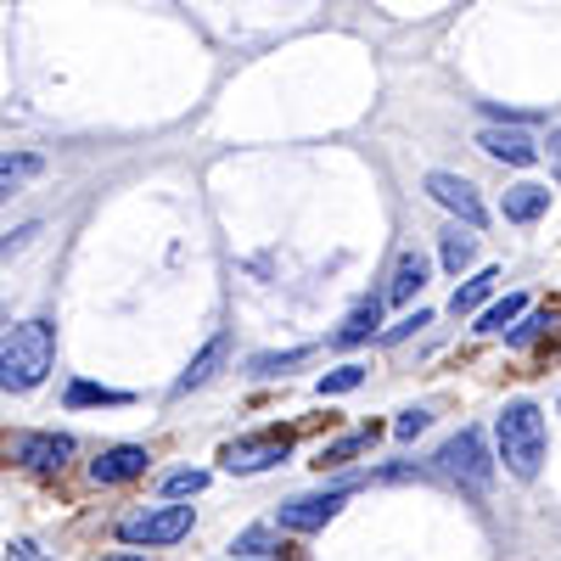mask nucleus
Wrapping results in <instances>:
<instances>
[{"instance_id":"4","label":"nucleus","mask_w":561,"mask_h":561,"mask_svg":"<svg viewBox=\"0 0 561 561\" xmlns=\"http://www.w3.org/2000/svg\"><path fill=\"white\" fill-rule=\"evenodd\" d=\"M293 433L287 427H270V433H253V438H230L219 449V466L225 472H237V478H253V472H270V466H280L293 455Z\"/></svg>"},{"instance_id":"9","label":"nucleus","mask_w":561,"mask_h":561,"mask_svg":"<svg viewBox=\"0 0 561 561\" xmlns=\"http://www.w3.org/2000/svg\"><path fill=\"white\" fill-rule=\"evenodd\" d=\"M147 449L140 444H113V449H102L96 460H90V483H102V489H113V483H135L140 472H147Z\"/></svg>"},{"instance_id":"18","label":"nucleus","mask_w":561,"mask_h":561,"mask_svg":"<svg viewBox=\"0 0 561 561\" xmlns=\"http://www.w3.org/2000/svg\"><path fill=\"white\" fill-rule=\"evenodd\" d=\"M370 444H377V427H359V433H348V438H337V444H325L314 466H343V460H354V455L370 449Z\"/></svg>"},{"instance_id":"12","label":"nucleus","mask_w":561,"mask_h":561,"mask_svg":"<svg viewBox=\"0 0 561 561\" xmlns=\"http://www.w3.org/2000/svg\"><path fill=\"white\" fill-rule=\"evenodd\" d=\"M505 219L511 225H534L545 208H550V185H534V180H523V185H511V192H505Z\"/></svg>"},{"instance_id":"7","label":"nucleus","mask_w":561,"mask_h":561,"mask_svg":"<svg viewBox=\"0 0 561 561\" xmlns=\"http://www.w3.org/2000/svg\"><path fill=\"white\" fill-rule=\"evenodd\" d=\"M427 197L433 203H444L449 214H460L466 219V230H483L489 225V208H483V197H478V185L472 180H460V174H427Z\"/></svg>"},{"instance_id":"11","label":"nucleus","mask_w":561,"mask_h":561,"mask_svg":"<svg viewBox=\"0 0 561 561\" xmlns=\"http://www.w3.org/2000/svg\"><path fill=\"white\" fill-rule=\"evenodd\" d=\"M225 354H230V337H225V332H214V337L203 343V354H197V359L174 377V399H180V393H192V388H203V382L214 377V370H219V359H225Z\"/></svg>"},{"instance_id":"1","label":"nucleus","mask_w":561,"mask_h":561,"mask_svg":"<svg viewBox=\"0 0 561 561\" xmlns=\"http://www.w3.org/2000/svg\"><path fill=\"white\" fill-rule=\"evenodd\" d=\"M57 359V325L51 320H23L0 337V388L7 393H34L45 377H51Z\"/></svg>"},{"instance_id":"23","label":"nucleus","mask_w":561,"mask_h":561,"mask_svg":"<svg viewBox=\"0 0 561 561\" xmlns=\"http://www.w3.org/2000/svg\"><path fill=\"white\" fill-rule=\"evenodd\" d=\"M203 489H208V472H197V466H192V472H169V478H163L169 505H174V500H185V494H203Z\"/></svg>"},{"instance_id":"25","label":"nucleus","mask_w":561,"mask_h":561,"mask_svg":"<svg viewBox=\"0 0 561 561\" xmlns=\"http://www.w3.org/2000/svg\"><path fill=\"white\" fill-rule=\"evenodd\" d=\"M421 325H433V314H427V309H415V314H404L399 325H388V332H382V343H404L410 332H421Z\"/></svg>"},{"instance_id":"2","label":"nucleus","mask_w":561,"mask_h":561,"mask_svg":"<svg viewBox=\"0 0 561 561\" xmlns=\"http://www.w3.org/2000/svg\"><path fill=\"white\" fill-rule=\"evenodd\" d=\"M494 438H500V460H505V472L511 478H539V466H545V415L534 399H511L494 421Z\"/></svg>"},{"instance_id":"29","label":"nucleus","mask_w":561,"mask_h":561,"mask_svg":"<svg viewBox=\"0 0 561 561\" xmlns=\"http://www.w3.org/2000/svg\"><path fill=\"white\" fill-rule=\"evenodd\" d=\"M7 561H45V550H39L34 539H12V550H7Z\"/></svg>"},{"instance_id":"22","label":"nucleus","mask_w":561,"mask_h":561,"mask_svg":"<svg viewBox=\"0 0 561 561\" xmlns=\"http://www.w3.org/2000/svg\"><path fill=\"white\" fill-rule=\"evenodd\" d=\"M523 309H528V298H523V293H511V298H500L494 309H483V325H478V332H505V325L517 320Z\"/></svg>"},{"instance_id":"27","label":"nucleus","mask_w":561,"mask_h":561,"mask_svg":"<svg viewBox=\"0 0 561 561\" xmlns=\"http://www.w3.org/2000/svg\"><path fill=\"white\" fill-rule=\"evenodd\" d=\"M545 325H550V314H528L517 332H505V343H517V348H523V343H534V337L545 332Z\"/></svg>"},{"instance_id":"14","label":"nucleus","mask_w":561,"mask_h":561,"mask_svg":"<svg viewBox=\"0 0 561 561\" xmlns=\"http://www.w3.org/2000/svg\"><path fill=\"white\" fill-rule=\"evenodd\" d=\"M421 287H427V259H421V253L410 248V253H399V264H393V280H388V304H410Z\"/></svg>"},{"instance_id":"19","label":"nucleus","mask_w":561,"mask_h":561,"mask_svg":"<svg viewBox=\"0 0 561 561\" xmlns=\"http://www.w3.org/2000/svg\"><path fill=\"white\" fill-rule=\"evenodd\" d=\"M365 382V365H337V370H325V377L314 382L320 399H337V393H354Z\"/></svg>"},{"instance_id":"31","label":"nucleus","mask_w":561,"mask_h":561,"mask_svg":"<svg viewBox=\"0 0 561 561\" xmlns=\"http://www.w3.org/2000/svg\"><path fill=\"white\" fill-rule=\"evenodd\" d=\"M107 561H140V556H135V550H129V556H107Z\"/></svg>"},{"instance_id":"30","label":"nucleus","mask_w":561,"mask_h":561,"mask_svg":"<svg viewBox=\"0 0 561 561\" xmlns=\"http://www.w3.org/2000/svg\"><path fill=\"white\" fill-rule=\"evenodd\" d=\"M545 147H550V163L561 169V129H550V140H545Z\"/></svg>"},{"instance_id":"16","label":"nucleus","mask_w":561,"mask_h":561,"mask_svg":"<svg viewBox=\"0 0 561 561\" xmlns=\"http://www.w3.org/2000/svg\"><path fill=\"white\" fill-rule=\"evenodd\" d=\"M494 280H500V270H478L472 280H466V287H455V298H449V309L455 314H472L489 293H494Z\"/></svg>"},{"instance_id":"6","label":"nucleus","mask_w":561,"mask_h":561,"mask_svg":"<svg viewBox=\"0 0 561 561\" xmlns=\"http://www.w3.org/2000/svg\"><path fill=\"white\" fill-rule=\"evenodd\" d=\"M348 494H354V483H337V489H325V494H298V500L280 505V528L314 534V528H325V523H332L337 511L348 505Z\"/></svg>"},{"instance_id":"26","label":"nucleus","mask_w":561,"mask_h":561,"mask_svg":"<svg viewBox=\"0 0 561 561\" xmlns=\"http://www.w3.org/2000/svg\"><path fill=\"white\" fill-rule=\"evenodd\" d=\"M34 237H39V225H18V230H12V237H7V242H0V264H7V259H18V253H23V248H28Z\"/></svg>"},{"instance_id":"20","label":"nucleus","mask_w":561,"mask_h":561,"mask_svg":"<svg viewBox=\"0 0 561 561\" xmlns=\"http://www.w3.org/2000/svg\"><path fill=\"white\" fill-rule=\"evenodd\" d=\"M84 404H129L124 388H96V382H73L68 388V410H84Z\"/></svg>"},{"instance_id":"13","label":"nucleus","mask_w":561,"mask_h":561,"mask_svg":"<svg viewBox=\"0 0 561 561\" xmlns=\"http://www.w3.org/2000/svg\"><path fill=\"white\" fill-rule=\"evenodd\" d=\"M377 320H382V298H359L354 309H348V320L332 332V343L337 348H354V343H365L370 332H377Z\"/></svg>"},{"instance_id":"17","label":"nucleus","mask_w":561,"mask_h":561,"mask_svg":"<svg viewBox=\"0 0 561 561\" xmlns=\"http://www.w3.org/2000/svg\"><path fill=\"white\" fill-rule=\"evenodd\" d=\"M314 348H287V354H253L248 359V377H259V382H270V377H280V370H293V365H304Z\"/></svg>"},{"instance_id":"21","label":"nucleus","mask_w":561,"mask_h":561,"mask_svg":"<svg viewBox=\"0 0 561 561\" xmlns=\"http://www.w3.org/2000/svg\"><path fill=\"white\" fill-rule=\"evenodd\" d=\"M472 259H478V237H460V230H449V237H444V270L460 275Z\"/></svg>"},{"instance_id":"8","label":"nucleus","mask_w":561,"mask_h":561,"mask_svg":"<svg viewBox=\"0 0 561 561\" xmlns=\"http://www.w3.org/2000/svg\"><path fill=\"white\" fill-rule=\"evenodd\" d=\"M68 455H73V438L68 433H23L12 444V460L28 466V472H62Z\"/></svg>"},{"instance_id":"24","label":"nucleus","mask_w":561,"mask_h":561,"mask_svg":"<svg viewBox=\"0 0 561 561\" xmlns=\"http://www.w3.org/2000/svg\"><path fill=\"white\" fill-rule=\"evenodd\" d=\"M427 421H433L427 410H404V415L393 421V438H399V444H410V438H421V433H427Z\"/></svg>"},{"instance_id":"15","label":"nucleus","mask_w":561,"mask_h":561,"mask_svg":"<svg viewBox=\"0 0 561 561\" xmlns=\"http://www.w3.org/2000/svg\"><path fill=\"white\" fill-rule=\"evenodd\" d=\"M39 174H45V158H34V152H0V203H7L18 185L39 180Z\"/></svg>"},{"instance_id":"5","label":"nucleus","mask_w":561,"mask_h":561,"mask_svg":"<svg viewBox=\"0 0 561 561\" xmlns=\"http://www.w3.org/2000/svg\"><path fill=\"white\" fill-rule=\"evenodd\" d=\"M192 523H197L192 505H147V511H129L118 523V539L124 545H174L192 534Z\"/></svg>"},{"instance_id":"10","label":"nucleus","mask_w":561,"mask_h":561,"mask_svg":"<svg viewBox=\"0 0 561 561\" xmlns=\"http://www.w3.org/2000/svg\"><path fill=\"white\" fill-rule=\"evenodd\" d=\"M478 147H483L489 158H500V163H517V169L539 163V140L523 135V129H505V124H489V129L478 135Z\"/></svg>"},{"instance_id":"3","label":"nucleus","mask_w":561,"mask_h":561,"mask_svg":"<svg viewBox=\"0 0 561 561\" xmlns=\"http://www.w3.org/2000/svg\"><path fill=\"white\" fill-rule=\"evenodd\" d=\"M438 472H444L449 483H460L466 494H483V489L494 483V460H489L483 433H478V427H460V433L438 449Z\"/></svg>"},{"instance_id":"28","label":"nucleus","mask_w":561,"mask_h":561,"mask_svg":"<svg viewBox=\"0 0 561 561\" xmlns=\"http://www.w3.org/2000/svg\"><path fill=\"white\" fill-rule=\"evenodd\" d=\"M230 550H237V556H259V550H270V528H248Z\"/></svg>"},{"instance_id":"32","label":"nucleus","mask_w":561,"mask_h":561,"mask_svg":"<svg viewBox=\"0 0 561 561\" xmlns=\"http://www.w3.org/2000/svg\"><path fill=\"white\" fill-rule=\"evenodd\" d=\"M556 174H561V169H556Z\"/></svg>"}]
</instances>
